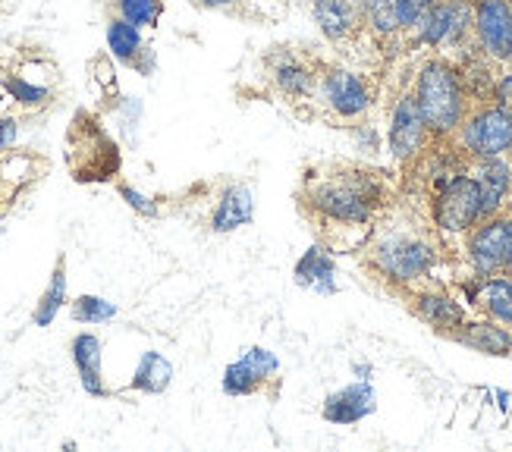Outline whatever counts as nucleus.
I'll return each instance as SVG.
<instances>
[{"label": "nucleus", "instance_id": "obj_25", "mask_svg": "<svg viewBox=\"0 0 512 452\" xmlns=\"http://www.w3.org/2000/svg\"><path fill=\"white\" fill-rule=\"evenodd\" d=\"M362 29H368L374 38H384V41L403 35L393 0H365L362 4Z\"/></svg>", "mask_w": 512, "mask_h": 452}, {"label": "nucleus", "instance_id": "obj_31", "mask_svg": "<svg viewBox=\"0 0 512 452\" xmlns=\"http://www.w3.org/2000/svg\"><path fill=\"white\" fill-rule=\"evenodd\" d=\"M437 4V0H393L396 7V19H399V29L403 35H409L421 19L428 16V10Z\"/></svg>", "mask_w": 512, "mask_h": 452}, {"label": "nucleus", "instance_id": "obj_7", "mask_svg": "<svg viewBox=\"0 0 512 452\" xmlns=\"http://www.w3.org/2000/svg\"><path fill=\"white\" fill-rule=\"evenodd\" d=\"M415 48L469 51L472 44V0H437L428 16L409 32Z\"/></svg>", "mask_w": 512, "mask_h": 452}, {"label": "nucleus", "instance_id": "obj_37", "mask_svg": "<svg viewBox=\"0 0 512 452\" xmlns=\"http://www.w3.org/2000/svg\"><path fill=\"white\" fill-rule=\"evenodd\" d=\"M497 399H500V409H503V412L512 409V396H509V393H497Z\"/></svg>", "mask_w": 512, "mask_h": 452}, {"label": "nucleus", "instance_id": "obj_1", "mask_svg": "<svg viewBox=\"0 0 512 452\" xmlns=\"http://www.w3.org/2000/svg\"><path fill=\"white\" fill-rule=\"evenodd\" d=\"M305 205L337 226H368L387 205V186L368 170H337L305 189Z\"/></svg>", "mask_w": 512, "mask_h": 452}, {"label": "nucleus", "instance_id": "obj_16", "mask_svg": "<svg viewBox=\"0 0 512 452\" xmlns=\"http://www.w3.org/2000/svg\"><path fill=\"white\" fill-rule=\"evenodd\" d=\"M311 19L330 44H346L362 32V10L352 0H311Z\"/></svg>", "mask_w": 512, "mask_h": 452}, {"label": "nucleus", "instance_id": "obj_27", "mask_svg": "<svg viewBox=\"0 0 512 452\" xmlns=\"http://www.w3.org/2000/svg\"><path fill=\"white\" fill-rule=\"evenodd\" d=\"M114 10L136 29H154L164 16V0H114Z\"/></svg>", "mask_w": 512, "mask_h": 452}, {"label": "nucleus", "instance_id": "obj_40", "mask_svg": "<svg viewBox=\"0 0 512 452\" xmlns=\"http://www.w3.org/2000/svg\"><path fill=\"white\" fill-rule=\"evenodd\" d=\"M509 7H512V0H509Z\"/></svg>", "mask_w": 512, "mask_h": 452}, {"label": "nucleus", "instance_id": "obj_13", "mask_svg": "<svg viewBox=\"0 0 512 452\" xmlns=\"http://www.w3.org/2000/svg\"><path fill=\"white\" fill-rule=\"evenodd\" d=\"M469 170H472V176L478 179V186H481L484 217L506 211L509 198H512V157H487V161H472Z\"/></svg>", "mask_w": 512, "mask_h": 452}, {"label": "nucleus", "instance_id": "obj_32", "mask_svg": "<svg viewBox=\"0 0 512 452\" xmlns=\"http://www.w3.org/2000/svg\"><path fill=\"white\" fill-rule=\"evenodd\" d=\"M117 192H120V198H123L126 205H129L132 211H136V214H142V217H148V220L161 217V205H158V201H154L151 195H145L142 189L129 186V183H120Z\"/></svg>", "mask_w": 512, "mask_h": 452}, {"label": "nucleus", "instance_id": "obj_34", "mask_svg": "<svg viewBox=\"0 0 512 452\" xmlns=\"http://www.w3.org/2000/svg\"><path fill=\"white\" fill-rule=\"evenodd\" d=\"M16 142H19V120L7 117V113H0V154L13 151Z\"/></svg>", "mask_w": 512, "mask_h": 452}, {"label": "nucleus", "instance_id": "obj_20", "mask_svg": "<svg viewBox=\"0 0 512 452\" xmlns=\"http://www.w3.org/2000/svg\"><path fill=\"white\" fill-rule=\"evenodd\" d=\"M475 308H481L484 318H491L512 330V277L509 274L481 277Z\"/></svg>", "mask_w": 512, "mask_h": 452}, {"label": "nucleus", "instance_id": "obj_29", "mask_svg": "<svg viewBox=\"0 0 512 452\" xmlns=\"http://www.w3.org/2000/svg\"><path fill=\"white\" fill-rule=\"evenodd\" d=\"M220 387H224L227 396H255L258 390H264V383L255 377V371L246 365V361L236 358V361H230V365L224 368Z\"/></svg>", "mask_w": 512, "mask_h": 452}, {"label": "nucleus", "instance_id": "obj_14", "mask_svg": "<svg viewBox=\"0 0 512 452\" xmlns=\"http://www.w3.org/2000/svg\"><path fill=\"white\" fill-rule=\"evenodd\" d=\"M293 283L299 289L315 292V296H337V258L327 245H311L293 267Z\"/></svg>", "mask_w": 512, "mask_h": 452}, {"label": "nucleus", "instance_id": "obj_35", "mask_svg": "<svg viewBox=\"0 0 512 452\" xmlns=\"http://www.w3.org/2000/svg\"><path fill=\"white\" fill-rule=\"evenodd\" d=\"M192 4L205 7V10H227V7L239 4V0H192Z\"/></svg>", "mask_w": 512, "mask_h": 452}, {"label": "nucleus", "instance_id": "obj_19", "mask_svg": "<svg viewBox=\"0 0 512 452\" xmlns=\"http://www.w3.org/2000/svg\"><path fill=\"white\" fill-rule=\"evenodd\" d=\"M274 85L277 92L289 101H305L311 95H318V73L311 70L305 60L296 54H283L274 60Z\"/></svg>", "mask_w": 512, "mask_h": 452}, {"label": "nucleus", "instance_id": "obj_12", "mask_svg": "<svg viewBox=\"0 0 512 452\" xmlns=\"http://www.w3.org/2000/svg\"><path fill=\"white\" fill-rule=\"evenodd\" d=\"M374 412H377V393L371 380H352L343 390L330 393L321 405V418L337 427L359 424L371 418Z\"/></svg>", "mask_w": 512, "mask_h": 452}, {"label": "nucleus", "instance_id": "obj_36", "mask_svg": "<svg viewBox=\"0 0 512 452\" xmlns=\"http://www.w3.org/2000/svg\"><path fill=\"white\" fill-rule=\"evenodd\" d=\"M371 374H374V368L368 365V361H355V365H352V377L355 380H371Z\"/></svg>", "mask_w": 512, "mask_h": 452}, {"label": "nucleus", "instance_id": "obj_6", "mask_svg": "<svg viewBox=\"0 0 512 452\" xmlns=\"http://www.w3.org/2000/svg\"><path fill=\"white\" fill-rule=\"evenodd\" d=\"M465 245V261L475 277H494L506 274V267L512 261V211H500L478 220L469 233L462 236Z\"/></svg>", "mask_w": 512, "mask_h": 452}, {"label": "nucleus", "instance_id": "obj_5", "mask_svg": "<svg viewBox=\"0 0 512 452\" xmlns=\"http://www.w3.org/2000/svg\"><path fill=\"white\" fill-rule=\"evenodd\" d=\"M478 220H484V205L472 170L456 173L431 195V223L440 236H465Z\"/></svg>", "mask_w": 512, "mask_h": 452}, {"label": "nucleus", "instance_id": "obj_11", "mask_svg": "<svg viewBox=\"0 0 512 452\" xmlns=\"http://www.w3.org/2000/svg\"><path fill=\"white\" fill-rule=\"evenodd\" d=\"M412 311L418 321H425L431 330L443 336H453L465 324V318H469V305L459 296H453L450 289H440V286H415Z\"/></svg>", "mask_w": 512, "mask_h": 452}, {"label": "nucleus", "instance_id": "obj_26", "mask_svg": "<svg viewBox=\"0 0 512 452\" xmlns=\"http://www.w3.org/2000/svg\"><path fill=\"white\" fill-rule=\"evenodd\" d=\"M4 92L10 95L16 107H26V110H41L51 104V88L41 82H29L26 76H7Z\"/></svg>", "mask_w": 512, "mask_h": 452}, {"label": "nucleus", "instance_id": "obj_15", "mask_svg": "<svg viewBox=\"0 0 512 452\" xmlns=\"http://www.w3.org/2000/svg\"><path fill=\"white\" fill-rule=\"evenodd\" d=\"M70 355H73V365H76L82 390L92 399L110 396L107 380H104V343H101V336L88 333V330L76 333L73 343H70Z\"/></svg>", "mask_w": 512, "mask_h": 452}, {"label": "nucleus", "instance_id": "obj_4", "mask_svg": "<svg viewBox=\"0 0 512 452\" xmlns=\"http://www.w3.org/2000/svg\"><path fill=\"white\" fill-rule=\"evenodd\" d=\"M453 145L465 161H487V157H512V110L500 104H475L465 113Z\"/></svg>", "mask_w": 512, "mask_h": 452}, {"label": "nucleus", "instance_id": "obj_9", "mask_svg": "<svg viewBox=\"0 0 512 452\" xmlns=\"http://www.w3.org/2000/svg\"><path fill=\"white\" fill-rule=\"evenodd\" d=\"M318 95L324 107L343 123H355L368 117V110L374 107V95L365 76L346 70V66H330V70L318 76Z\"/></svg>", "mask_w": 512, "mask_h": 452}, {"label": "nucleus", "instance_id": "obj_22", "mask_svg": "<svg viewBox=\"0 0 512 452\" xmlns=\"http://www.w3.org/2000/svg\"><path fill=\"white\" fill-rule=\"evenodd\" d=\"M456 66H459V79H462L465 95H469V104L475 107V104H487V101H491V88H494V79H497V63L484 60L472 48Z\"/></svg>", "mask_w": 512, "mask_h": 452}, {"label": "nucleus", "instance_id": "obj_8", "mask_svg": "<svg viewBox=\"0 0 512 452\" xmlns=\"http://www.w3.org/2000/svg\"><path fill=\"white\" fill-rule=\"evenodd\" d=\"M472 48L497 66L512 63L509 0H472Z\"/></svg>", "mask_w": 512, "mask_h": 452}, {"label": "nucleus", "instance_id": "obj_39", "mask_svg": "<svg viewBox=\"0 0 512 452\" xmlns=\"http://www.w3.org/2000/svg\"><path fill=\"white\" fill-rule=\"evenodd\" d=\"M506 274H509V277H512V261H509V267H506Z\"/></svg>", "mask_w": 512, "mask_h": 452}, {"label": "nucleus", "instance_id": "obj_10", "mask_svg": "<svg viewBox=\"0 0 512 452\" xmlns=\"http://www.w3.org/2000/svg\"><path fill=\"white\" fill-rule=\"evenodd\" d=\"M431 142L434 139H431L428 123H425V117H421V110L415 104V95L403 92L393 101L390 123H387V151H390V157L396 164L412 167L418 157L428 151Z\"/></svg>", "mask_w": 512, "mask_h": 452}, {"label": "nucleus", "instance_id": "obj_24", "mask_svg": "<svg viewBox=\"0 0 512 452\" xmlns=\"http://www.w3.org/2000/svg\"><path fill=\"white\" fill-rule=\"evenodd\" d=\"M104 38H107V51H110V57H114L117 63H126V66L136 63V57H139L142 48H145L142 29L129 26V22L120 19V16H114V19L107 22Z\"/></svg>", "mask_w": 512, "mask_h": 452}, {"label": "nucleus", "instance_id": "obj_38", "mask_svg": "<svg viewBox=\"0 0 512 452\" xmlns=\"http://www.w3.org/2000/svg\"><path fill=\"white\" fill-rule=\"evenodd\" d=\"M352 4H355V7H359V10H362V4H365V0H352Z\"/></svg>", "mask_w": 512, "mask_h": 452}, {"label": "nucleus", "instance_id": "obj_17", "mask_svg": "<svg viewBox=\"0 0 512 452\" xmlns=\"http://www.w3.org/2000/svg\"><path fill=\"white\" fill-rule=\"evenodd\" d=\"M459 346L491 355V358H509L512 355V330L491 321V318H465V324L450 336Z\"/></svg>", "mask_w": 512, "mask_h": 452}, {"label": "nucleus", "instance_id": "obj_3", "mask_svg": "<svg viewBox=\"0 0 512 452\" xmlns=\"http://www.w3.org/2000/svg\"><path fill=\"white\" fill-rule=\"evenodd\" d=\"M437 264H440L437 242L421 233H409V230L384 233L368 248V267L384 283L399 286V289H415L425 280H431Z\"/></svg>", "mask_w": 512, "mask_h": 452}, {"label": "nucleus", "instance_id": "obj_21", "mask_svg": "<svg viewBox=\"0 0 512 452\" xmlns=\"http://www.w3.org/2000/svg\"><path fill=\"white\" fill-rule=\"evenodd\" d=\"M173 383V365L170 358L158 349H148L142 352L136 371H132V380H129V390L136 393H145V396H161L170 390Z\"/></svg>", "mask_w": 512, "mask_h": 452}, {"label": "nucleus", "instance_id": "obj_28", "mask_svg": "<svg viewBox=\"0 0 512 452\" xmlns=\"http://www.w3.org/2000/svg\"><path fill=\"white\" fill-rule=\"evenodd\" d=\"M70 314L76 324H85V327H95V324H107L117 318V305L107 302L104 296H79L70 302Z\"/></svg>", "mask_w": 512, "mask_h": 452}, {"label": "nucleus", "instance_id": "obj_33", "mask_svg": "<svg viewBox=\"0 0 512 452\" xmlns=\"http://www.w3.org/2000/svg\"><path fill=\"white\" fill-rule=\"evenodd\" d=\"M491 104H500V107L512 110V63L497 66V79H494V88H491Z\"/></svg>", "mask_w": 512, "mask_h": 452}, {"label": "nucleus", "instance_id": "obj_2", "mask_svg": "<svg viewBox=\"0 0 512 452\" xmlns=\"http://www.w3.org/2000/svg\"><path fill=\"white\" fill-rule=\"evenodd\" d=\"M409 92L415 95V104L428 123L431 139L453 142V135L459 132L465 113L472 107L459 79V66L447 57H428L418 66Z\"/></svg>", "mask_w": 512, "mask_h": 452}, {"label": "nucleus", "instance_id": "obj_30", "mask_svg": "<svg viewBox=\"0 0 512 452\" xmlns=\"http://www.w3.org/2000/svg\"><path fill=\"white\" fill-rule=\"evenodd\" d=\"M239 358L255 371V377L264 383V387H267V383H274L277 374H280V361H277V355L267 346H249V349H242Z\"/></svg>", "mask_w": 512, "mask_h": 452}, {"label": "nucleus", "instance_id": "obj_23", "mask_svg": "<svg viewBox=\"0 0 512 452\" xmlns=\"http://www.w3.org/2000/svg\"><path fill=\"white\" fill-rule=\"evenodd\" d=\"M70 302V280H66V261L60 258L54 264V274L48 280V289L41 292V299L32 311V324L35 327H51L57 321V314Z\"/></svg>", "mask_w": 512, "mask_h": 452}, {"label": "nucleus", "instance_id": "obj_18", "mask_svg": "<svg viewBox=\"0 0 512 452\" xmlns=\"http://www.w3.org/2000/svg\"><path fill=\"white\" fill-rule=\"evenodd\" d=\"M252 220H255V195L249 186L233 183L220 189L214 214H211L214 233H236L242 226H249Z\"/></svg>", "mask_w": 512, "mask_h": 452}]
</instances>
